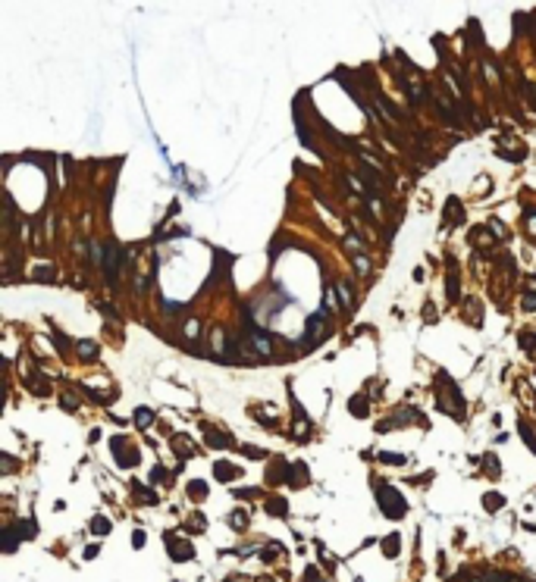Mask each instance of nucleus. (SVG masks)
<instances>
[{"label":"nucleus","mask_w":536,"mask_h":582,"mask_svg":"<svg viewBox=\"0 0 536 582\" xmlns=\"http://www.w3.org/2000/svg\"><path fill=\"white\" fill-rule=\"evenodd\" d=\"M107 529H110L107 520H95V532H107Z\"/></svg>","instance_id":"nucleus-6"},{"label":"nucleus","mask_w":536,"mask_h":582,"mask_svg":"<svg viewBox=\"0 0 536 582\" xmlns=\"http://www.w3.org/2000/svg\"><path fill=\"white\" fill-rule=\"evenodd\" d=\"M524 307H530V310H536V294H530V297H527V301H524Z\"/></svg>","instance_id":"nucleus-9"},{"label":"nucleus","mask_w":536,"mask_h":582,"mask_svg":"<svg viewBox=\"0 0 536 582\" xmlns=\"http://www.w3.org/2000/svg\"><path fill=\"white\" fill-rule=\"evenodd\" d=\"M135 416H138V426H148V423H151V419H154V416H151V413H148V410H138V413H135Z\"/></svg>","instance_id":"nucleus-5"},{"label":"nucleus","mask_w":536,"mask_h":582,"mask_svg":"<svg viewBox=\"0 0 536 582\" xmlns=\"http://www.w3.org/2000/svg\"><path fill=\"white\" fill-rule=\"evenodd\" d=\"M248 341H251V348L257 350V354H263V357H267V354H273V341H270L267 335H263V332L251 329V332H248Z\"/></svg>","instance_id":"nucleus-1"},{"label":"nucleus","mask_w":536,"mask_h":582,"mask_svg":"<svg viewBox=\"0 0 536 582\" xmlns=\"http://www.w3.org/2000/svg\"><path fill=\"white\" fill-rule=\"evenodd\" d=\"M79 354L85 357V360H91V357H95L97 350H95V345H91V341H82V345H79Z\"/></svg>","instance_id":"nucleus-4"},{"label":"nucleus","mask_w":536,"mask_h":582,"mask_svg":"<svg viewBox=\"0 0 536 582\" xmlns=\"http://www.w3.org/2000/svg\"><path fill=\"white\" fill-rule=\"evenodd\" d=\"M235 476H238V469H235V466L217 464V479H223V482H226V479H235Z\"/></svg>","instance_id":"nucleus-3"},{"label":"nucleus","mask_w":536,"mask_h":582,"mask_svg":"<svg viewBox=\"0 0 536 582\" xmlns=\"http://www.w3.org/2000/svg\"><path fill=\"white\" fill-rule=\"evenodd\" d=\"M323 332V316H311L308 320V332H304V345H314Z\"/></svg>","instance_id":"nucleus-2"},{"label":"nucleus","mask_w":536,"mask_h":582,"mask_svg":"<svg viewBox=\"0 0 536 582\" xmlns=\"http://www.w3.org/2000/svg\"><path fill=\"white\" fill-rule=\"evenodd\" d=\"M339 297H342V304H345V307H348V304H351V297H348V288H345V285H342V288H339Z\"/></svg>","instance_id":"nucleus-7"},{"label":"nucleus","mask_w":536,"mask_h":582,"mask_svg":"<svg viewBox=\"0 0 536 582\" xmlns=\"http://www.w3.org/2000/svg\"><path fill=\"white\" fill-rule=\"evenodd\" d=\"M191 495H201V498H204V495H207V489H204V485H198V482H194V485H191Z\"/></svg>","instance_id":"nucleus-8"}]
</instances>
